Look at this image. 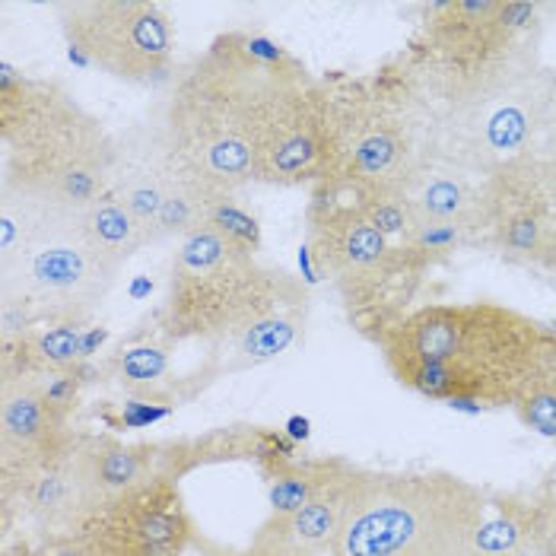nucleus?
I'll return each mask as SVG.
<instances>
[{
  "instance_id": "20",
  "label": "nucleus",
  "mask_w": 556,
  "mask_h": 556,
  "mask_svg": "<svg viewBox=\"0 0 556 556\" xmlns=\"http://www.w3.org/2000/svg\"><path fill=\"white\" fill-rule=\"evenodd\" d=\"M503 252L521 257H544L554 245V232L541 207H515L496 226Z\"/></svg>"
},
{
  "instance_id": "8",
  "label": "nucleus",
  "mask_w": 556,
  "mask_h": 556,
  "mask_svg": "<svg viewBox=\"0 0 556 556\" xmlns=\"http://www.w3.org/2000/svg\"><path fill=\"white\" fill-rule=\"evenodd\" d=\"M77 531L96 556H178L188 544L191 525L178 490L150 480L125 500L84 515Z\"/></svg>"
},
{
  "instance_id": "9",
  "label": "nucleus",
  "mask_w": 556,
  "mask_h": 556,
  "mask_svg": "<svg viewBox=\"0 0 556 556\" xmlns=\"http://www.w3.org/2000/svg\"><path fill=\"white\" fill-rule=\"evenodd\" d=\"M181 169H185V163L172 150L163 125H130L128 130L115 134V160H112V188L109 191L150 232Z\"/></svg>"
},
{
  "instance_id": "18",
  "label": "nucleus",
  "mask_w": 556,
  "mask_h": 556,
  "mask_svg": "<svg viewBox=\"0 0 556 556\" xmlns=\"http://www.w3.org/2000/svg\"><path fill=\"white\" fill-rule=\"evenodd\" d=\"M538 528H541V521L531 509L500 506V513L493 518H483L465 556H528L534 538L541 534Z\"/></svg>"
},
{
  "instance_id": "16",
  "label": "nucleus",
  "mask_w": 556,
  "mask_h": 556,
  "mask_svg": "<svg viewBox=\"0 0 556 556\" xmlns=\"http://www.w3.org/2000/svg\"><path fill=\"white\" fill-rule=\"evenodd\" d=\"M404 191L410 198L417 223H448L468 232L477 226V216H483V198L462 175L452 172L414 175Z\"/></svg>"
},
{
  "instance_id": "25",
  "label": "nucleus",
  "mask_w": 556,
  "mask_h": 556,
  "mask_svg": "<svg viewBox=\"0 0 556 556\" xmlns=\"http://www.w3.org/2000/svg\"><path fill=\"white\" fill-rule=\"evenodd\" d=\"M45 556H96V554H92V547H89L86 541H80V538L74 534V538H67V541H58L54 547H48V551H45Z\"/></svg>"
},
{
  "instance_id": "12",
  "label": "nucleus",
  "mask_w": 556,
  "mask_h": 556,
  "mask_svg": "<svg viewBox=\"0 0 556 556\" xmlns=\"http://www.w3.org/2000/svg\"><path fill=\"white\" fill-rule=\"evenodd\" d=\"M74 229H80V214L51 191L20 178H0V261Z\"/></svg>"
},
{
  "instance_id": "3",
  "label": "nucleus",
  "mask_w": 556,
  "mask_h": 556,
  "mask_svg": "<svg viewBox=\"0 0 556 556\" xmlns=\"http://www.w3.org/2000/svg\"><path fill=\"white\" fill-rule=\"evenodd\" d=\"M305 312L293 274L207 223L175 249L160 328L169 341L223 346L236 366H261L300 343Z\"/></svg>"
},
{
  "instance_id": "21",
  "label": "nucleus",
  "mask_w": 556,
  "mask_h": 556,
  "mask_svg": "<svg viewBox=\"0 0 556 556\" xmlns=\"http://www.w3.org/2000/svg\"><path fill=\"white\" fill-rule=\"evenodd\" d=\"M109 372L115 382L128 388H147L169 376V350L160 343H137L112 356Z\"/></svg>"
},
{
  "instance_id": "23",
  "label": "nucleus",
  "mask_w": 556,
  "mask_h": 556,
  "mask_svg": "<svg viewBox=\"0 0 556 556\" xmlns=\"http://www.w3.org/2000/svg\"><path fill=\"white\" fill-rule=\"evenodd\" d=\"M207 223H211L214 229H219L223 236H229V239L242 242V245H245V249H252V252L261 249V229H257V219L249 214L245 207H239V204L232 201V194H223V198L216 201Z\"/></svg>"
},
{
  "instance_id": "24",
  "label": "nucleus",
  "mask_w": 556,
  "mask_h": 556,
  "mask_svg": "<svg viewBox=\"0 0 556 556\" xmlns=\"http://www.w3.org/2000/svg\"><path fill=\"white\" fill-rule=\"evenodd\" d=\"M45 391V401L58 410V414H64V407H71L74 404V394H77V382H74V376H67V372H58L48 386H42Z\"/></svg>"
},
{
  "instance_id": "6",
  "label": "nucleus",
  "mask_w": 556,
  "mask_h": 556,
  "mask_svg": "<svg viewBox=\"0 0 556 556\" xmlns=\"http://www.w3.org/2000/svg\"><path fill=\"white\" fill-rule=\"evenodd\" d=\"M71 48L109 77L134 86L172 80L175 33L153 0H71L58 3Z\"/></svg>"
},
{
  "instance_id": "27",
  "label": "nucleus",
  "mask_w": 556,
  "mask_h": 556,
  "mask_svg": "<svg viewBox=\"0 0 556 556\" xmlns=\"http://www.w3.org/2000/svg\"><path fill=\"white\" fill-rule=\"evenodd\" d=\"M551 185H554V191H556V169H554V175H551Z\"/></svg>"
},
{
  "instance_id": "17",
  "label": "nucleus",
  "mask_w": 556,
  "mask_h": 556,
  "mask_svg": "<svg viewBox=\"0 0 556 556\" xmlns=\"http://www.w3.org/2000/svg\"><path fill=\"white\" fill-rule=\"evenodd\" d=\"M356 468L343 465V462H305V465H290L280 468L270 480L267 500L274 518H287V515L300 513L302 506H308L312 500L331 493L343 486Z\"/></svg>"
},
{
  "instance_id": "2",
  "label": "nucleus",
  "mask_w": 556,
  "mask_h": 556,
  "mask_svg": "<svg viewBox=\"0 0 556 556\" xmlns=\"http://www.w3.org/2000/svg\"><path fill=\"white\" fill-rule=\"evenodd\" d=\"M388 369L448 407H503L556 372V331L500 302H432L379 334Z\"/></svg>"
},
{
  "instance_id": "11",
  "label": "nucleus",
  "mask_w": 556,
  "mask_h": 556,
  "mask_svg": "<svg viewBox=\"0 0 556 556\" xmlns=\"http://www.w3.org/2000/svg\"><path fill=\"white\" fill-rule=\"evenodd\" d=\"M61 414L45 401L42 386L26 376H7L0 394V445H3V471L20 465L23 477L61 452L58 442Z\"/></svg>"
},
{
  "instance_id": "5",
  "label": "nucleus",
  "mask_w": 556,
  "mask_h": 556,
  "mask_svg": "<svg viewBox=\"0 0 556 556\" xmlns=\"http://www.w3.org/2000/svg\"><path fill=\"white\" fill-rule=\"evenodd\" d=\"M483 518V493L462 477L356 471L334 554L465 556Z\"/></svg>"
},
{
  "instance_id": "1",
  "label": "nucleus",
  "mask_w": 556,
  "mask_h": 556,
  "mask_svg": "<svg viewBox=\"0 0 556 556\" xmlns=\"http://www.w3.org/2000/svg\"><path fill=\"white\" fill-rule=\"evenodd\" d=\"M328 122V89L264 36L229 33L172 80L160 125L172 150L216 191L257 181L274 156L296 153Z\"/></svg>"
},
{
  "instance_id": "15",
  "label": "nucleus",
  "mask_w": 556,
  "mask_h": 556,
  "mask_svg": "<svg viewBox=\"0 0 556 556\" xmlns=\"http://www.w3.org/2000/svg\"><path fill=\"white\" fill-rule=\"evenodd\" d=\"M80 236L86 245L99 257H105L109 264H115L118 270L137 255L143 245H150V232L147 226L130 214L128 207L109 191L99 201H92L80 214Z\"/></svg>"
},
{
  "instance_id": "22",
  "label": "nucleus",
  "mask_w": 556,
  "mask_h": 556,
  "mask_svg": "<svg viewBox=\"0 0 556 556\" xmlns=\"http://www.w3.org/2000/svg\"><path fill=\"white\" fill-rule=\"evenodd\" d=\"M515 410L525 427L534 429L544 439H556V372L528 388L515 401Z\"/></svg>"
},
{
  "instance_id": "7",
  "label": "nucleus",
  "mask_w": 556,
  "mask_h": 556,
  "mask_svg": "<svg viewBox=\"0 0 556 556\" xmlns=\"http://www.w3.org/2000/svg\"><path fill=\"white\" fill-rule=\"evenodd\" d=\"M118 267L99 257L80 229L54 236L0 261V300L48 315L54 321H80L99 308L118 283Z\"/></svg>"
},
{
  "instance_id": "26",
  "label": "nucleus",
  "mask_w": 556,
  "mask_h": 556,
  "mask_svg": "<svg viewBox=\"0 0 556 556\" xmlns=\"http://www.w3.org/2000/svg\"><path fill=\"white\" fill-rule=\"evenodd\" d=\"M236 556H293V554H283V551H274V547H261V544H255L249 554H236Z\"/></svg>"
},
{
  "instance_id": "10",
  "label": "nucleus",
  "mask_w": 556,
  "mask_h": 556,
  "mask_svg": "<svg viewBox=\"0 0 556 556\" xmlns=\"http://www.w3.org/2000/svg\"><path fill=\"white\" fill-rule=\"evenodd\" d=\"M312 249L315 261L341 280H372L410 255H420L410 245L397 249L359 214L356 204H341L331 198L325 211L312 216Z\"/></svg>"
},
{
  "instance_id": "14",
  "label": "nucleus",
  "mask_w": 556,
  "mask_h": 556,
  "mask_svg": "<svg viewBox=\"0 0 556 556\" xmlns=\"http://www.w3.org/2000/svg\"><path fill=\"white\" fill-rule=\"evenodd\" d=\"M346 486H350V480L338 490L312 500L308 506H302L300 513L287 515V518H270L261 528L255 544L293 556H312L325 547L334 551L338 538H341L343 509H346Z\"/></svg>"
},
{
  "instance_id": "4",
  "label": "nucleus",
  "mask_w": 556,
  "mask_h": 556,
  "mask_svg": "<svg viewBox=\"0 0 556 556\" xmlns=\"http://www.w3.org/2000/svg\"><path fill=\"white\" fill-rule=\"evenodd\" d=\"M0 178L39 185L77 214L112 188L115 134L61 86L33 84L10 64L0 67Z\"/></svg>"
},
{
  "instance_id": "19",
  "label": "nucleus",
  "mask_w": 556,
  "mask_h": 556,
  "mask_svg": "<svg viewBox=\"0 0 556 556\" xmlns=\"http://www.w3.org/2000/svg\"><path fill=\"white\" fill-rule=\"evenodd\" d=\"M23 343L29 350V359L39 369H51V372L74 369L89 353V341L84 338V328H77V321H54L51 328L23 338Z\"/></svg>"
},
{
  "instance_id": "13",
  "label": "nucleus",
  "mask_w": 556,
  "mask_h": 556,
  "mask_svg": "<svg viewBox=\"0 0 556 556\" xmlns=\"http://www.w3.org/2000/svg\"><path fill=\"white\" fill-rule=\"evenodd\" d=\"M77 468L84 490V515L112 506L150 483V455L147 448L134 445L92 442L77 452Z\"/></svg>"
}]
</instances>
